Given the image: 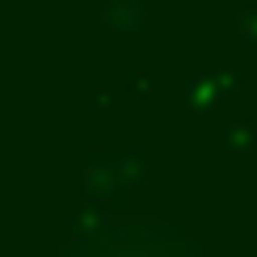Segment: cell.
Returning a JSON list of instances; mask_svg holds the SVG:
<instances>
[{
  "mask_svg": "<svg viewBox=\"0 0 257 257\" xmlns=\"http://www.w3.org/2000/svg\"><path fill=\"white\" fill-rule=\"evenodd\" d=\"M63 257H165L156 240L139 228H105V232H84L76 244H68Z\"/></svg>",
  "mask_w": 257,
  "mask_h": 257,
  "instance_id": "6da1fadb",
  "label": "cell"
}]
</instances>
